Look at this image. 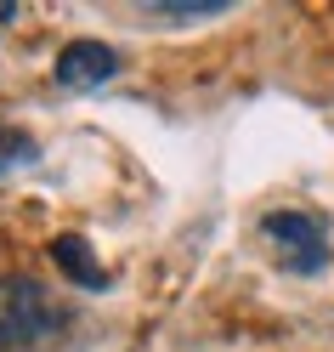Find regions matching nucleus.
<instances>
[{"label": "nucleus", "instance_id": "f03ea898", "mask_svg": "<svg viewBox=\"0 0 334 352\" xmlns=\"http://www.w3.org/2000/svg\"><path fill=\"white\" fill-rule=\"evenodd\" d=\"M261 239H266V250L278 256L283 273L318 278L329 267V228L311 210H266L261 216Z\"/></svg>", "mask_w": 334, "mask_h": 352}, {"label": "nucleus", "instance_id": "7ed1b4c3", "mask_svg": "<svg viewBox=\"0 0 334 352\" xmlns=\"http://www.w3.org/2000/svg\"><path fill=\"white\" fill-rule=\"evenodd\" d=\"M51 74H57L62 91H97V85H108L119 74V52L102 46V40H69Z\"/></svg>", "mask_w": 334, "mask_h": 352}, {"label": "nucleus", "instance_id": "20e7f679", "mask_svg": "<svg viewBox=\"0 0 334 352\" xmlns=\"http://www.w3.org/2000/svg\"><path fill=\"white\" fill-rule=\"evenodd\" d=\"M51 261H57V273H69L80 290H108V273H102V261L91 256V245H85L80 233H57L51 239Z\"/></svg>", "mask_w": 334, "mask_h": 352}, {"label": "nucleus", "instance_id": "39448f33", "mask_svg": "<svg viewBox=\"0 0 334 352\" xmlns=\"http://www.w3.org/2000/svg\"><path fill=\"white\" fill-rule=\"evenodd\" d=\"M142 12H153V17H215V12H227V0H193V6H187V0L165 6V0H159V6H142Z\"/></svg>", "mask_w": 334, "mask_h": 352}, {"label": "nucleus", "instance_id": "f257e3e1", "mask_svg": "<svg viewBox=\"0 0 334 352\" xmlns=\"http://www.w3.org/2000/svg\"><path fill=\"white\" fill-rule=\"evenodd\" d=\"M62 307L46 296V284L23 273H0V352H34L62 336Z\"/></svg>", "mask_w": 334, "mask_h": 352}, {"label": "nucleus", "instance_id": "423d86ee", "mask_svg": "<svg viewBox=\"0 0 334 352\" xmlns=\"http://www.w3.org/2000/svg\"><path fill=\"white\" fill-rule=\"evenodd\" d=\"M29 160H34V142L23 137V131H0V170L29 165Z\"/></svg>", "mask_w": 334, "mask_h": 352}, {"label": "nucleus", "instance_id": "0eeeda50", "mask_svg": "<svg viewBox=\"0 0 334 352\" xmlns=\"http://www.w3.org/2000/svg\"><path fill=\"white\" fill-rule=\"evenodd\" d=\"M17 17V0H0V23H12Z\"/></svg>", "mask_w": 334, "mask_h": 352}]
</instances>
